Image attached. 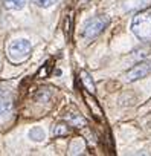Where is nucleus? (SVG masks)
Returning a JSON list of instances; mask_svg holds the SVG:
<instances>
[{"mask_svg": "<svg viewBox=\"0 0 151 156\" xmlns=\"http://www.w3.org/2000/svg\"><path fill=\"white\" fill-rule=\"evenodd\" d=\"M131 31L140 40H151V11L137 14L133 19Z\"/></svg>", "mask_w": 151, "mask_h": 156, "instance_id": "obj_1", "label": "nucleus"}, {"mask_svg": "<svg viewBox=\"0 0 151 156\" xmlns=\"http://www.w3.org/2000/svg\"><path fill=\"white\" fill-rule=\"evenodd\" d=\"M108 25V19L107 17H95L92 20H89L86 25H84V31H83V35L89 40L98 37L104 29L105 26Z\"/></svg>", "mask_w": 151, "mask_h": 156, "instance_id": "obj_2", "label": "nucleus"}, {"mask_svg": "<svg viewBox=\"0 0 151 156\" xmlns=\"http://www.w3.org/2000/svg\"><path fill=\"white\" fill-rule=\"evenodd\" d=\"M31 49H32V46L28 40H15L9 44V55L12 60L20 61L31 54Z\"/></svg>", "mask_w": 151, "mask_h": 156, "instance_id": "obj_3", "label": "nucleus"}, {"mask_svg": "<svg viewBox=\"0 0 151 156\" xmlns=\"http://www.w3.org/2000/svg\"><path fill=\"white\" fill-rule=\"evenodd\" d=\"M149 72H151V61H140L139 64H136L134 67H131L125 73V80L128 83L137 81V80H140V78H145Z\"/></svg>", "mask_w": 151, "mask_h": 156, "instance_id": "obj_4", "label": "nucleus"}, {"mask_svg": "<svg viewBox=\"0 0 151 156\" xmlns=\"http://www.w3.org/2000/svg\"><path fill=\"white\" fill-rule=\"evenodd\" d=\"M80 78H81V83H83V86L86 87V90L89 92V94H95V83H93V80H92V76H90V73L89 72H86V70H83L81 73H80Z\"/></svg>", "mask_w": 151, "mask_h": 156, "instance_id": "obj_5", "label": "nucleus"}, {"mask_svg": "<svg viewBox=\"0 0 151 156\" xmlns=\"http://www.w3.org/2000/svg\"><path fill=\"white\" fill-rule=\"evenodd\" d=\"M3 3L8 9L11 11H20L25 8L26 5V0H3Z\"/></svg>", "mask_w": 151, "mask_h": 156, "instance_id": "obj_6", "label": "nucleus"}, {"mask_svg": "<svg viewBox=\"0 0 151 156\" xmlns=\"http://www.w3.org/2000/svg\"><path fill=\"white\" fill-rule=\"evenodd\" d=\"M148 3H151V0H128V2L125 3V9H127V11L139 9V8L146 6Z\"/></svg>", "mask_w": 151, "mask_h": 156, "instance_id": "obj_7", "label": "nucleus"}, {"mask_svg": "<svg viewBox=\"0 0 151 156\" xmlns=\"http://www.w3.org/2000/svg\"><path fill=\"white\" fill-rule=\"evenodd\" d=\"M44 136H46V133H44V130H43L41 127H34V129L29 130V138H31L32 141H35V142L44 141Z\"/></svg>", "mask_w": 151, "mask_h": 156, "instance_id": "obj_8", "label": "nucleus"}, {"mask_svg": "<svg viewBox=\"0 0 151 156\" xmlns=\"http://www.w3.org/2000/svg\"><path fill=\"white\" fill-rule=\"evenodd\" d=\"M11 109V101H9V98L5 95V92L0 89V113H3V112H6V110H9Z\"/></svg>", "mask_w": 151, "mask_h": 156, "instance_id": "obj_9", "label": "nucleus"}, {"mask_svg": "<svg viewBox=\"0 0 151 156\" xmlns=\"http://www.w3.org/2000/svg\"><path fill=\"white\" fill-rule=\"evenodd\" d=\"M67 118H69V121H70L73 126H77V127H83V126L86 124L84 118H83L80 113H70Z\"/></svg>", "mask_w": 151, "mask_h": 156, "instance_id": "obj_10", "label": "nucleus"}, {"mask_svg": "<svg viewBox=\"0 0 151 156\" xmlns=\"http://www.w3.org/2000/svg\"><path fill=\"white\" fill-rule=\"evenodd\" d=\"M32 2L37 5V6H40V8H50L57 0H32Z\"/></svg>", "mask_w": 151, "mask_h": 156, "instance_id": "obj_11", "label": "nucleus"}, {"mask_svg": "<svg viewBox=\"0 0 151 156\" xmlns=\"http://www.w3.org/2000/svg\"><path fill=\"white\" fill-rule=\"evenodd\" d=\"M87 104L90 106V109H92L93 115H95V116H98V118H101V110H99V107H96V106H95V101H93L92 98H89V97H87Z\"/></svg>", "mask_w": 151, "mask_h": 156, "instance_id": "obj_12", "label": "nucleus"}, {"mask_svg": "<svg viewBox=\"0 0 151 156\" xmlns=\"http://www.w3.org/2000/svg\"><path fill=\"white\" fill-rule=\"evenodd\" d=\"M69 133V129H67V126L66 124H58L57 127H55V135H67Z\"/></svg>", "mask_w": 151, "mask_h": 156, "instance_id": "obj_13", "label": "nucleus"}]
</instances>
